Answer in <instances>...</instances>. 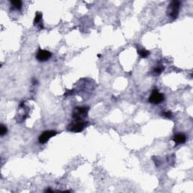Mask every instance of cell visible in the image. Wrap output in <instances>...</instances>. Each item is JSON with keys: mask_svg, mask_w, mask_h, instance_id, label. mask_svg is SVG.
I'll return each instance as SVG.
<instances>
[{"mask_svg": "<svg viewBox=\"0 0 193 193\" xmlns=\"http://www.w3.org/2000/svg\"><path fill=\"white\" fill-rule=\"evenodd\" d=\"M88 123L85 121H73L67 126V131L74 133L81 132L88 126Z\"/></svg>", "mask_w": 193, "mask_h": 193, "instance_id": "3", "label": "cell"}, {"mask_svg": "<svg viewBox=\"0 0 193 193\" xmlns=\"http://www.w3.org/2000/svg\"><path fill=\"white\" fill-rule=\"evenodd\" d=\"M165 100V95L160 93L158 89L152 90V94L149 97V102L152 104H159Z\"/></svg>", "mask_w": 193, "mask_h": 193, "instance_id": "4", "label": "cell"}, {"mask_svg": "<svg viewBox=\"0 0 193 193\" xmlns=\"http://www.w3.org/2000/svg\"><path fill=\"white\" fill-rule=\"evenodd\" d=\"M45 192H54L53 191V190H51V189H46L45 190Z\"/></svg>", "mask_w": 193, "mask_h": 193, "instance_id": "14", "label": "cell"}, {"mask_svg": "<svg viewBox=\"0 0 193 193\" xmlns=\"http://www.w3.org/2000/svg\"><path fill=\"white\" fill-rule=\"evenodd\" d=\"M52 54L50 51H48L47 50H42V49H39L38 51L37 54H36V59L39 62H45V61H48L51 57Z\"/></svg>", "mask_w": 193, "mask_h": 193, "instance_id": "5", "label": "cell"}, {"mask_svg": "<svg viewBox=\"0 0 193 193\" xmlns=\"http://www.w3.org/2000/svg\"><path fill=\"white\" fill-rule=\"evenodd\" d=\"M7 132L8 129L7 127H6V126H5L3 124H2V125H1V127H0V135H1V137H3L5 134H7Z\"/></svg>", "mask_w": 193, "mask_h": 193, "instance_id": "12", "label": "cell"}, {"mask_svg": "<svg viewBox=\"0 0 193 193\" xmlns=\"http://www.w3.org/2000/svg\"><path fill=\"white\" fill-rule=\"evenodd\" d=\"M42 18V13L36 12V17H35L34 18V21H33L34 25H36L37 23H39L40 21H41Z\"/></svg>", "mask_w": 193, "mask_h": 193, "instance_id": "11", "label": "cell"}, {"mask_svg": "<svg viewBox=\"0 0 193 193\" xmlns=\"http://www.w3.org/2000/svg\"><path fill=\"white\" fill-rule=\"evenodd\" d=\"M11 4L13 6V8L20 10L22 7V2L20 0H14V1H11Z\"/></svg>", "mask_w": 193, "mask_h": 193, "instance_id": "10", "label": "cell"}, {"mask_svg": "<svg viewBox=\"0 0 193 193\" xmlns=\"http://www.w3.org/2000/svg\"><path fill=\"white\" fill-rule=\"evenodd\" d=\"M173 140L176 144H182L186 143V137L183 134H177L173 137Z\"/></svg>", "mask_w": 193, "mask_h": 193, "instance_id": "7", "label": "cell"}, {"mask_svg": "<svg viewBox=\"0 0 193 193\" xmlns=\"http://www.w3.org/2000/svg\"><path fill=\"white\" fill-rule=\"evenodd\" d=\"M137 53L139 55V57H141L142 58H147L149 55V54H150V52L148 50H147V49H144V48H138Z\"/></svg>", "mask_w": 193, "mask_h": 193, "instance_id": "9", "label": "cell"}, {"mask_svg": "<svg viewBox=\"0 0 193 193\" xmlns=\"http://www.w3.org/2000/svg\"><path fill=\"white\" fill-rule=\"evenodd\" d=\"M181 2L178 0H173L168 5V9H167V14L168 16L170 17L172 19H176L178 17L180 9Z\"/></svg>", "mask_w": 193, "mask_h": 193, "instance_id": "2", "label": "cell"}, {"mask_svg": "<svg viewBox=\"0 0 193 193\" xmlns=\"http://www.w3.org/2000/svg\"><path fill=\"white\" fill-rule=\"evenodd\" d=\"M164 70H165V66L163 65H157L152 70V74L154 75H159L164 71Z\"/></svg>", "mask_w": 193, "mask_h": 193, "instance_id": "8", "label": "cell"}, {"mask_svg": "<svg viewBox=\"0 0 193 193\" xmlns=\"http://www.w3.org/2000/svg\"><path fill=\"white\" fill-rule=\"evenodd\" d=\"M57 131H45L42 133L39 137V142L41 144H44V143H47V142L52 137L55 136L57 134Z\"/></svg>", "mask_w": 193, "mask_h": 193, "instance_id": "6", "label": "cell"}, {"mask_svg": "<svg viewBox=\"0 0 193 193\" xmlns=\"http://www.w3.org/2000/svg\"><path fill=\"white\" fill-rule=\"evenodd\" d=\"M89 107L88 106H76L72 113V118L74 121H84L88 117Z\"/></svg>", "mask_w": 193, "mask_h": 193, "instance_id": "1", "label": "cell"}, {"mask_svg": "<svg viewBox=\"0 0 193 193\" xmlns=\"http://www.w3.org/2000/svg\"><path fill=\"white\" fill-rule=\"evenodd\" d=\"M162 116L167 118H171L173 117V113L170 111H165L164 113H162Z\"/></svg>", "mask_w": 193, "mask_h": 193, "instance_id": "13", "label": "cell"}]
</instances>
